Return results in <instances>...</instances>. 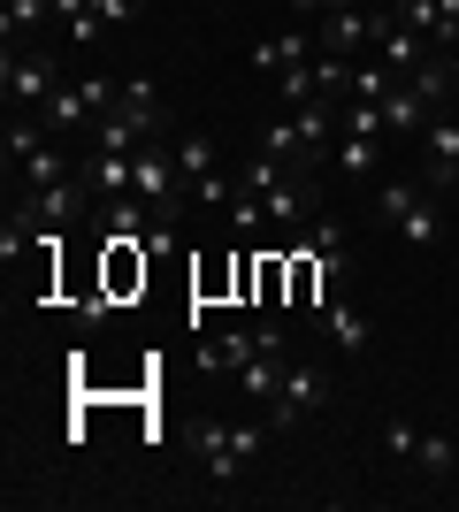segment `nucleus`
Here are the masks:
<instances>
[{
	"label": "nucleus",
	"mask_w": 459,
	"mask_h": 512,
	"mask_svg": "<svg viewBox=\"0 0 459 512\" xmlns=\"http://www.w3.org/2000/svg\"><path fill=\"white\" fill-rule=\"evenodd\" d=\"M131 169H138V199H146L161 222H176V214H184V192H192V184H184V169H176V138H161V130H153L146 146L131 153Z\"/></svg>",
	"instance_id": "1"
},
{
	"label": "nucleus",
	"mask_w": 459,
	"mask_h": 512,
	"mask_svg": "<svg viewBox=\"0 0 459 512\" xmlns=\"http://www.w3.org/2000/svg\"><path fill=\"white\" fill-rule=\"evenodd\" d=\"M0 92H8V107H46L54 92H62V54L54 46H8V62H0Z\"/></svg>",
	"instance_id": "2"
},
{
	"label": "nucleus",
	"mask_w": 459,
	"mask_h": 512,
	"mask_svg": "<svg viewBox=\"0 0 459 512\" xmlns=\"http://www.w3.org/2000/svg\"><path fill=\"white\" fill-rule=\"evenodd\" d=\"M8 214H16L23 230L39 237V230H69V222H85V214H100V207H92V192L77 184V176H62V184H39V192H23Z\"/></svg>",
	"instance_id": "3"
},
{
	"label": "nucleus",
	"mask_w": 459,
	"mask_h": 512,
	"mask_svg": "<svg viewBox=\"0 0 459 512\" xmlns=\"http://www.w3.org/2000/svg\"><path fill=\"white\" fill-rule=\"evenodd\" d=\"M375 207H383V222H391L406 245H437V237H444V214H437V199L421 192V184H398V176H383Z\"/></svg>",
	"instance_id": "4"
},
{
	"label": "nucleus",
	"mask_w": 459,
	"mask_h": 512,
	"mask_svg": "<svg viewBox=\"0 0 459 512\" xmlns=\"http://www.w3.org/2000/svg\"><path fill=\"white\" fill-rule=\"evenodd\" d=\"M268 428H230V421H199V451H207V474H215V490H230L245 474V459L261 451Z\"/></svg>",
	"instance_id": "5"
},
{
	"label": "nucleus",
	"mask_w": 459,
	"mask_h": 512,
	"mask_svg": "<svg viewBox=\"0 0 459 512\" xmlns=\"http://www.w3.org/2000/svg\"><path fill=\"white\" fill-rule=\"evenodd\" d=\"M77 184L92 192V207H115V199L138 192V169H131V153H92V146H77Z\"/></svg>",
	"instance_id": "6"
},
{
	"label": "nucleus",
	"mask_w": 459,
	"mask_h": 512,
	"mask_svg": "<svg viewBox=\"0 0 459 512\" xmlns=\"http://www.w3.org/2000/svg\"><path fill=\"white\" fill-rule=\"evenodd\" d=\"M314 406H329V375H322V367H291L284 360V383H276V398H268V421L291 428L299 413H314Z\"/></svg>",
	"instance_id": "7"
},
{
	"label": "nucleus",
	"mask_w": 459,
	"mask_h": 512,
	"mask_svg": "<svg viewBox=\"0 0 459 512\" xmlns=\"http://www.w3.org/2000/svg\"><path fill=\"white\" fill-rule=\"evenodd\" d=\"M261 352H284V329H222L215 344H199V375H222V367H245Z\"/></svg>",
	"instance_id": "8"
},
{
	"label": "nucleus",
	"mask_w": 459,
	"mask_h": 512,
	"mask_svg": "<svg viewBox=\"0 0 459 512\" xmlns=\"http://www.w3.org/2000/svg\"><path fill=\"white\" fill-rule=\"evenodd\" d=\"M421 161H429V184L459 192V115H452V107L429 115V130H421Z\"/></svg>",
	"instance_id": "9"
},
{
	"label": "nucleus",
	"mask_w": 459,
	"mask_h": 512,
	"mask_svg": "<svg viewBox=\"0 0 459 512\" xmlns=\"http://www.w3.org/2000/svg\"><path fill=\"white\" fill-rule=\"evenodd\" d=\"M322 46H314V31H276V39H253V77H284V69H299V62H314Z\"/></svg>",
	"instance_id": "10"
},
{
	"label": "nucleus",
	"mask_w": 459,
	"mask_h": 512,
	"mask_svg": "<svg viewBox=\"0 0 459 512\" xmlns=\"http://www.w3.org/2000/svg\"><path fill=\"white\" fill-rule=\"evenodd\" d=\"M146 138H153V123H146V115H131L123 100H115L108 115H100V123L85 130V146H92V153H138Z\"/></svg>",
	"instance_id": "11"
},
{
	"label": "nucleus",
	"mask_w": 459,
	"mask_h": 512,
	"mask_svg": "<svg viewBox=\"0 0 459 512\" xmlns=\"http://www.w3.org/2000/svg\"><path fill=\"white\" fill-rule=\"evenodd\" d=\"M314 46L352 62L360 46H375V8H329V16H322V39H314Z\"/></svg>",
	"instance_id": "12"
},
{
	"label": "nucleus",
	"mask_w": 459,
	"mask_h": 512,
	"mask_svg": "<svg viewBox=\"0 0 459 512\" xmlns=\"http://www.w3.org/2000/svg\"><path fill=\"white\" fill-rule=\"evenodd\" d=\"M322 329H329V344H337L345 360H360V352H368V344H375L368 314H360V306H352V299H322Z\"/></svg>",
	"instance_id": "13"
},
{
	"label": "nucleus",
	"mask_w": 459,
	"mask_h": 512,
	"mask_svg": "<svg viewBox=\"0 0 459 512\" xmlns=\"http://www.w3.org/2000/svg\"><path fill=\"white\" fill-rule=\"evenodd\" d=\"M8 176H16L23 192H39V184H62V176H77V146H54V138H46V146H39V153H23Z\"/></svg>",
	"instance_id": "14"
},
{
	"label": "nucleus",
	"mask_w": 459,
	"mask_h": 512,
	"mask_svg": "<svg viewBox=\"0 0 459 512\" xmlns=\"http://www.w3.org/2000/svg\"><path fill=\"white\" fill-rule=\"evenodd\" d=\"M261 153H276L291 176H314V169H322V153H306V138H299L291 115H284V123H261Z\"/></svg>",
	"instance_id": "15"
},
{
	"label": "nucleus",
	"mask_w": 459,
	"mask_h": 512,
	"mask_svg": "<svg viewBox=\"0 0 459 512\" xmlns=\"http://www.w3.org/2000/svg\"><path fill=\"white\" fill-rule=\"evenodd\" d=\"M429 115H437V107L421 100L414 85H391V92H383V130H391V138H414V130H429Z\"/></svg>",
	"instance_id": "16"
},
{
	"label": "nucleus",
	"mask_w": 459,
	"mask_h": 512,
	"mask_svg": "<svg viewBox=\"0 0 459 512\" xmlns=\"http://www.w3.org/2000/svg\"><path fill=\"white\" fill-rule=\"evenodd\" d=\"M261 207H268V222H276V230H299V222H306V176H284V184H268Z\"/></svg>",
	"instance_id": "17"
},
{
	"label": "nucleus",
	"mask_w": 459,
	"mask_h": 512,
	"mask_svg": "<svg viewBox=\"0 0 459 512\" xmlns=\"http://www.w3.org/2000/svg\"><path fill=\"white\" fill-rule=\"evenodd\" d=\"M452 77H459V62H452V54H429V62H421L414 77H406V85H414L429 107H452Z\"/></svg>",
	"instance_id": "18"
},
{
	"label": "nucleus",
	"mask_w": 459,
	"mask_h": 512,
	"mask_svg": "<svg viewBox=\"0 0 459 512\" xmlns=\"http://www.w3.org/2000/svg\"><path fill=\"white\" fill-rule=\"evenodd\" d=\"M306 253H314L322 283H337V276H345V222H322V230L306 237Z\"/></svg>",
	"instance_id": "19"
},
{
	"label": "nucleus",
	"mask_w": 459,
	"mask_h": 512,
	"mask_svg": "<svg viewBox=\"0 0 459 512\" xmlns=\"http://www.w3.org/2000/svg\"><path fill=\"white\" fill-rule=\"evenodd\" d=\"M238 383H245V398H276V383H284V352H261V360H245L238 367Z\"/></svg>",
	"instance_id": "20"
},
{
	"label": "nucleus",
	"mask_w": 459,
	"mask_h": 512,
	"mask_svg": "<svg viewBox=\"0 0 459 512\" xmlns=\"http://www.w3.org/2000/svg\"><path fill=\"white\" fill-rule=\"evenodd\" d=\"M176 169H184V184H199V176H215L222 161H215V146H207L199 130H184V138H176Z\"/></svg>",
	"instance_id": "21"
},
{
	"label": "nucleus",
	"mask_w": 459,
	"mask_h": 512,
	"mask_svg": "<svg viewBox=\"0 0 459 512\" xmlns=\"http://www.w3.org/2000/svg\"><path fill=\"white\" fill-rule=\"evenodd\" d=\"M329 161L345 176H375V138H352V130H337V146H329Z\"/></svg>",
	"instance_id": "22"
},
{
	"label": "nucleus",
	"mask_w": 459,
	"mask_h": 512,
	"mask_svg": "<svg viewBox=\"0 0 459 512\" xmlns=\"http://www.w3.org/2000/svg\"><path fill=\"white\" fill-rule=\"evenodd\" d=\"M46 138H54V130H46V123H39V115H31V123H8V138H0V161H8V169H16L23 153H39V146H46Z\"/></svg>",
	"instance_id": "23"
},
{
	"label": "nucleus",
	"mask_w": 459,
	"mask_h": 512,
	"mask_svg": "<svg viewBox=\"0 0 459 512\" xmlns=\"http://www.w3.org/2000/svg\"><path fill=\"white\" fill-rule=\"evenodd\" d=\"M46 16H54V0H8V8H0V23H8V46H16V31H39Z\"/></svg>",
	"instance_id": "24"
},
{
	"label": "nucleus",
	"mask_w": 459,
	"mask_h": 512,
	"mask_svg": "<svg viewBox=\"0 0 459 512\" xmlns=\"http://www.w3.org/2000/svg\"><path fill=\"white\" fill-rule=\"evenodd\" d=\"M62 31H69V39H77V46H85V54H100V46H108V31H115V23H100V16H92V0H85V8H77V16H69Z\"/></svg>",
	"instance_id": "25"
},
{
	"label": "nucleus",
	"mask_w": 459,
	"mask_h": 512,
	"mask_svg": "<svg viewBox=\"0 0 459 512\" xmlns=\"http://www.w3.org/2000/svg\"><path fill=\"white\" fill-rule=\"evenodd\" d=\"M123 107H131V115H146L153 130L169 123V115H161V85H146V77H131V85H123Z\"/></svg>",
	"instance_id": "26"
},
{
	"label": "nucleus",
	"mask_w": 459,
	"mask_h": 512,
	"mask_svg": "<svg viewBox=\"0 0 459 512\" xmlns=\"http://www.w3.org/2000/svg\"><path fill=\"white\" fill-rule=\"evenodd\" d=\"M391 85H398V77L383 62H360V69H352V100H383Z\"/></svg>",
	"instance_id": "27"
},
{
	"label": "nucleus",
	"mask_w": 459,
	"mask_h": 512,
	"mask_svg": "<svg viewBox=\"0 0 459 512\" xmlns=\"http://www.w3.org/2000/svg\"><path fill=\"white\" fill-rule=\"evenodd\" d=\"M414 467H429V474H452V467H459V451L444 444V436H421V444H414Z\"/></svg>",
	"instance_id": "28"
},
{
	"label": "nucleus",
	"mask_w": 459,
	"mask_h": 512,
	"mask_svg": "<svg viewBox=\"0 0 459 512\" xmlns=\"http://www.w3.org/2000/svg\"><path fill=\"white\" fill-rule=\"evenodd\" d=\"M383 444H391L398 459H414V444H421V428H414V421H383Z\"/></svg>",
	"instance_id": "29"
},
{
	"label": "nucleus",
	"mask_w": 459,
	"mask_h": 512,
	"mask_svg": "<svg viewBox=\"0 0 459 512\" xmlns=\"http://www.w3.org/2000/svg\"><path fill=\"white\" fill-rule=\"evenodd\" d=\"M92 16H100V23H115V31H123V23H138V0H92Z\"/></svg>",
	"instance_id": "30"
},
{
	"label": "nucleus",
	"mask_w": 459,
	"mask_h": 512,
	"mask_svg": "<svg viewBox=\"0 0 459 512\" xmlns=\"http://www.w3.org/2000/svg\"><path fill=\"white\" fill-rule=\"evenodd\" d=\"M329 8H368V0H322V16H329Z\"/></svg>",
	"instance_id": "31"
},
{
	"label": "nucleus",
	"mask_w": 459,
	"mask_h": 512,
	"mask_svg": "<svg viewBox=\"0 0 459 512\" xmlns=\"http://www.w3.org/2000/svg\"><path fill=\"white\" fill-rule=\"evenodd\" d=\"M284 8H299V16H306V8H322V0H284Z\"/></svg>",
	"instance_id": "32"
}]
</instances>
